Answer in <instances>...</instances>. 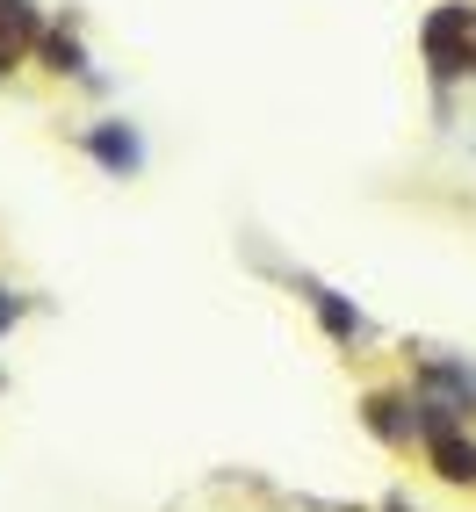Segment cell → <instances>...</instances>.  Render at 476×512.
I'll use <instances>...</instances> for the list:
<instances>
[{
  "mask_svg": "<svg viewBox=\"0 0 476 512\" xmlns=\"http://www.w3.org/2000/svg\"><path fill=\"white\" fill-rule=\"evenodd\" d=\"M361 412H368V433H383V440H412V404H404V397L376 390V397L361 404Z\"/></svg>",
  "mask_w": 476,
  "mask_h": 512,
  "instance_id": "obj_6",
  "label": "cell"
},
{
  "mask_svg": "<svg viewBox=\"0 0 476 512\" xmlns=\"http://www.w3.org/2000/svg\"><path fill=\"white\" fill-rule=\"evenodd\" d=\"M426 462H433V476H448V484H476V440H469V426L433 433L426 440Z\"/></svg>",
  "mask_w": 476,
  "mask_h": 512,
  "instance_id": "obj_5",
  "label": "cell"
},
{
  "mask_svg": "<svg viewBox=\"0 0 476 512\" xmlns=\"http://www.w3.org/2000/svg\"><path fill=\"white\" fill-rule=\"evenodd\" d=\"M296 289H303V303L318 311V325L339 339V347H361V339H368V318H361L339 289H325V282H311V275H296Z\"/></svg>",
  "mask_w": 476,
  "mask_h": 512,
  "instance_id": "obj_3",
  "label": "cell"
},
{
  "mask_svg": "<svg viewBox=\"0 0 476 512\" xmlns=\"http://www.w3.org/2000/svg\"><path fill=\"white\" fill-rule=\"evenodd\" d=\"M390 512H404V505H390Z\"/></svg>",
  "mask_w": 476,
  "mask_h": 512,
  "instance_id": "obj_8",
  "label": "cell"
},
{
  "mask_svg": "<svg viewBox=\"0 0 476 512\" xmlns=\"http://www.w3.org/2000/svg\"><path fill=\"white\" fill-rule=\"evenodd\" d=\"M37 51H44V65H51V73H65V80H94L87 44H80V29H73V22H44Z\"/></svg>",
  "mask_w": 476,
  "mask_h": 512,
  "instance_id": "obj_4",
  "label": "cell"
},
{
  "mask_svg": "<svg viewBox=\"0 0 476 512\" xmlns=\"http://www.w3.org/2000/svg\"><path fill=\"white\" fill-rule=\"evenodd\" d=\"M419 51H426V73H433V87H440V94H448L455 80H476V29H469V0H455V8L426 15Z\"/></svg>",
  "mask_w": 476,
  "mask_h": 512,
  "instance_id": "obj_1",
  "label": "cell"
},
{
  "mask_svg": "<svg viewBox=\"0 0 476 512\" xmlns=\"http://www.w3.org/2000/svg\"><path fill=\"white\" fill-rule=\"evenodd\" d=\"M80 152L101 166V174H109V181H138L145 174V130L138 123H123V116H101V123H87L80 130Z\"/></svg>",
  "mask_w": 476,
  "mask_h": 512,
  "instance_id": "obj_2",
  "label": "cell"
},
{
  "mask_svg": "<svg viewBox=\"0 0 476 512\" xmlns=\"http://www.w3.org/2000/svg\"><path fill=\"white\" fill-rule=\"evenodd\" d=\"M22 311H29V296H22V289H0V332H15Z\"/></svg>",
  "mask_w": 476,
  "mask_h": 512,
  "instance_id": "obj_7",
  "label": "cell"
}]
</instances>
